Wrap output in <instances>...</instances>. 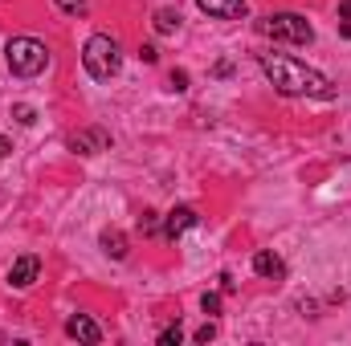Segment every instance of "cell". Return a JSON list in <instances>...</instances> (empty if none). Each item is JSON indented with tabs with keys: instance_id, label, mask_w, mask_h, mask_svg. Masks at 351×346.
<instances>
[{
	"instance_id": "obj_1",
	"label": "cell",
	"mask_w": 351,
	"mask_h": 346,
	"mask_svg": "<svg viewBox=\"0 0 351 346\" xmlns=\"http://www.w3.org/2000/svg\"><path fill=\"white\" fill-rule=\"evenodd\" d=\"M262 70L274 82V90L286 94V98H335L331 78H323L319 70H311V66H302L286 53H262Z\"/></svg>"
},
{
	"instance_id": "obj_2",
	"label": "cell",
	"mask_w": 351,
	"mask_h": 346,
	"mask_svg": "<svg viewBox=\"0 0 351 346\" xmlns=\"http://www.w3.org/2000/svg\"><path fill=\"white\" fill-rule=\"evenodd\" d=\"M82 66H86V74L94 78V82L114 78L119 66H123L119 41H114L110 33H94V37H86V45H82Z\"/></svg>"
},
{
	"instance_id": "obj_3",
	"label": "cell",
	"mask_w": 351,
	"mask_h": 346,
	"mask_svg": "<svg viewBox=\"0 0 351 346\" xmlns=\"http://www.w3.org/2000/svg\"><path fill=\"white\" fill-rule=\"evenodd\" d=\"M4 57H8V70H12L16 78H37V74L49 66V49H45V41H37V37H12V41L4 45Z\"/></svg>"
},
{
	"instance_id": "obj_4",
	"label": "cell",
	"mask_w": 351,
	"mask_h": 346,
	"mask_svg": "<svg viewBox=\"0 0 351 346\" xmlns=\"http://www.w3.org/2000/svg\"><path fill=\"white\" fill-rule=\"evenodd\" d=\"M258 33L269 37V41H290V45H311L315 41V29L298 12H269V16L258 21Z\"/></svg>"
},
{
	"instance_id": "obj_5",
	"label": "cell",
	"mask_w": 351,
	"mask_h": 346,
	"mask_svg": "<svg viewBox=\"0 0 351 346\" xmlns=\"http://www.w3.org/2000/svg\"><path fill=\"white\" fill-rule=\"evenodd\" d=\"M200 224V216H196V208H188V204H180V208H172L168 216H164V237L168 241H180L188 228H196Z\"/></svg>"
},
{
	"instance_id": "obj_6",
	"label": "cell",
	"mask_w": 351,
	"mask_h": 346,
	"mask_svg": "<svg viewBox=\"0 0 351 346\" xmlns=\"http://www.w3.org/2000/svg\"><path fill=\"white\" fill-rule=\"evenodd\" d=\"M70 147H74L78 155H98V151H110V135H106L102 127H90V131L70 135Z\"/></svg>"
},
{
	"instance_id": "obj_7",
	"label": "cell",
	"mask_w": 351,
	"mask_h": 346,
	"mask_svg": "<svg viewBox=\"0 0 351 346\" xmlns=\"http://www.w3.org/2000/svg\"><path fill=\"white\" fill-rule=\"evenodd\" d=\"M196 4H200V12L221 16V21H245V12H250L245 0H196Z\"/></svg>"
},
{
	"instance_id": "obj_8",
	"label": "cell",
	"mask_w": 351,
	"mask_h": 346,
	"mask_svg": "<svg viewBox=\"0 0 351 346\" xmlns=\"http://www.w3.org/2000/svg\"><path fill=\"white\" fill-rule=\"evenodd\" d=\"M37 273H41V261L37 257H16L12 269H8V285H12V289H29V285L37 281Z\"/></svg>"
},
{
	"instance_id": "obj_9",
	"label": "cell",
	"mask_w": 351,
	"mask_h": 346,
	"mask_svg": "<svg viewBox=\"0 0 351 346\" xmlns=\"http://www.w3.org/2000/svg\"><path fill=\"white\" fill-rule=\"evenodd\" d=\"M254 273L265 277V281H282L286 277V261L278 253H269V249H262V253H254Z\"/></svg>"
},
{
	"instance_id": "obj_10",
	"label": "cell",
	"mask_w": 351,
	"mask_h": 346,
	"mask_svg": "<svg viewBox=\"0 0 351 346\" xmlns=\"http://www.w3.org/2000/svg\"><path fill=\"white\" fill-rule=\"evenodd\" d=\"M66 334H70V338H78V343H98V338H102L98 322H90L86 314H74V318H66Z\"/></svg>"
},
{
	"instance_id": "obj_11",
	"label": "cell",
	"mask_w": 351,
	"mask_h": 346,
	"mask_svg": "<svg viewBox=\"0 0 351 346\" xmlns=\"http://www.w3.org/2000/svg\"><path fill=\"white\" fill-rule=\"evenodd\" d=\"M102 253L114 257V261H123L127 257V237H123L119 228H106V232H102Z\"/></svg>"
},
{
	"instance_id": "obj_12",
	"label": "cell",
	"mask_w": 351,
	"mask_h": 346,
	"mask_svg": "<svg viewBox=\"0 0 351 346\" xmlns=\"http://www.w3.org/2000/svg\"><path fill=\"white\" fill-rule=\"evenodd\" d=\"M176 29H180V12L160 8V12H156V33H176Z\"/></svg>"
},
{
	"instance_id": "obj_13",
	"label": "cell",
	"mask_w": 351,
	"mask_h": 346,
	"mask_svg": "<svg viewBox=\"0 0 351 346\" xmlns=\"http://www.w3.org/2000/svg\"><path fill=\"white\" fill-rule=\"evenodd\" d=\"M139 232H147V237H152V232H160V212L143 208V212H139Z\"/></svg>"
},
{
	"instance_id": "obj_14",
	"label": "cell",
	"mask_w": 351,
	"mask_h": 346,
	"mask_svg": "<svg viewBox=\"0 0 351 346\" xmlns=\"http://www.w3.org/2000/svg\"><path fill=\"white\" fill-rule=\"evenodd\" d=\"M12 118H16L21 127H33V122H37V110L25 106V102H16V106H12Z\"/></svg>"
},
{
	"instance_id": "obj_15",
	"label": "cell",
	"mask_w": 351,
	"mask_h": 346,
	"mask_svg": "<svg viewBox=\"0 0 351 346\" xmlns=\"http://www.w3.org/2000/svg\"><path fill=\"white\" fill-rule=\"evenodd\" d=\"M53 4H58L62 12H70V16H82V12H86V8H90L86 0H53Z\"/></svg>"
},
{
	"instance_id": "obj_16",
	"label": "cell",
	"mask_w": 351,
	"mask_h": 346,
	"mask_svg": "<svg viewBox=\"0 0 351 346\" xmlns=\"http://www.w3.org/2000/svg\"><path fill=\"white\" fill-rule=\"evenodd\" d=\"M180 338H184V330H180V326H168V330H160V346H180Z\"/></svg>"
},
{
	"instance_id": "obj_17",
	"label": "cell",
	"mask_w": 351,
	"mask_h": 346,
	"mask_svg": "<svg viewBox=\"0 0 351 346\" xmlns=\"http://www.w3.org/2000/svg\"><path fill=\"white\" fill-rule=\"evenodd\" d=\"M200 310L204 314H221V293H204L200 297Z\"/></svg>"
},
{
	"instance_id": "obj_18",
	"label": "cell",
	"mask_w": 351,
	"mask_h": 346,
	"mask_svg": "<svg viewBox=\"0 0 351 346\" xmlns=\"http://www.w3.org/2000/svg\"><path fill=\"white\" fill-rule=\"evenodd\" d=\"M168 90H176V94H180V90H188V74H184V70H172V78H168Z\"/></svg>"
},
{
	"instance_id": "obj_19",
	"label": "cell",
	"mask_w": 351,
	"mask_h": 346,
	"mask_svg": "<svg viewBox=\"0 0 351 346\" xmlns=\"http://www.w3.org/2000/svg\"><path fill=\"white\" fill-rule=\"evenodd\" d=\"M213 338H217V326H213V322H204V326L196 330V343H213Z\"/></svg>"
},
{
	"instance_id": "obj_20",
	"label": "cell",
	"mask_w": 351,
	"mask_h": 346,
	"mask_svg": "<svg viewBox=\"0 0 351 346\" xmlns=\"http://www.w3.org/2000/svg\"><path fill=\"white\" fill-rule=\"evenodd\" d=\"M139 57H143V62H147V66H152V62H156V57H160V53H156V45H139Z\"/></svg>"
},
{
	"instance_id": "obj_21",
	"label": "cell",
	"mask_w": 351,
	"mask_h": 346,
	"mask_svg": "<svg viewBox=\"0 0 351 346\" xmlns=\"http://www.w3.org/2000/svg\"><path fill=\"white\" fill-rule=\"evenodd\" d=\"M8 151H12V143H8V139H4V135H0V159H4V155H8Z\"/></svg>"
}]
</instances>
